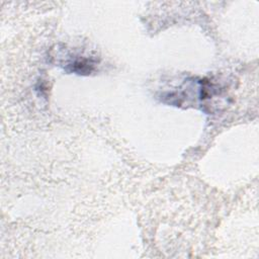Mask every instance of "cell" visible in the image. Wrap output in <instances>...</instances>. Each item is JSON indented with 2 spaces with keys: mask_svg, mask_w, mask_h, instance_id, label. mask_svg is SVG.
I'll return each instance as SVG.
<instances>
[{
  "mask_svg": "<svg viewBox=\"0 0 259 259\" xmlns=\"http://www.w3.org/2000/svg\"><path fill=\"white\" fill-rule=\"evenodd\" d=\"M96 65V61L92 58H87L83 56L72 57L65 65V70L70 73L88 75L90 74Z\"/></svg>",
  "mask_w": 259,
  "mask_h": 259,
  "instance_id": "obj_1",
  "label": "cell"
}]
</instances>
